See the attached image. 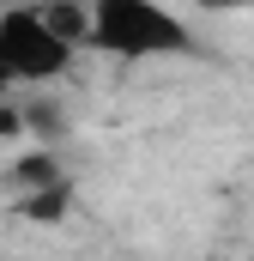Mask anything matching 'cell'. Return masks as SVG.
<instances>
[{"mask_svg": "<svg viewBox=\"0 0 254 261\" xmlns=\"http://www.w3.org/2000/svg\"><path fill=\"white\" fill-rule=\"evenodd\" d=\"M91 49L115 61H157V55H188L194 31L157 0H91Z\"/></svg>", "mask_w": 254, "mask_h": 261, "instance_id": "cell-1", "label": "cell"}, {"mask_svg": "<svg viewBox=\"0 0 254 261\" xmlns=\"http://www.w3.org/2000/svg\"><path fill=\"white\" fill-rule=\"evenodd\" d=\"M0 43H6V61H12V85H49L73 67V37L55 31V18L43 6H6Z\"/></svg>", "mask_w": 254, "mask_h": 261, "instance_id": "cell-2", "label": "cell"}, {"mask_svg": "<svg viewBox=\"0 0 254 261\" xmlns=\"http://www.w3.org/2000/svg\"><path fill=\"white\" fill-rule=\"evenodd\" d=\"M67 206H73V176H55L43 189H24V200H18V213L24 219H43V225L67 219Z\"/></svg>", "mask_w": 254, "mask_h": 261, "instance_id": "cell-3", "label": "cell"}, {"mask_svg": "<svg viewBox=\"0 0 254 261\" xmlns=\"http://www.w3.org/2000/svg\"><path fill=\"white\" fill-rule=\"evenodd\" d=\"M194 6H200V12H248L254 0H194Z\"/></svg>", "mask_w": 254, "mask_h": 261, "instance_id": "cell-4", "label": "cell"}, {"mask_svg": "<svg viewBox=\"0 0 254 261\" xmlns=\"http://www.w3.org/2000/svg\"><path fill=\"white\" fill-rule=\"evenodd\" d=\"M0 85H12V61H6V43H0Z\"/></svg>", "mask_w": 254, "mask_h": 261, "instance_id": "cell-5", "label": "cell"}]
</instances>
